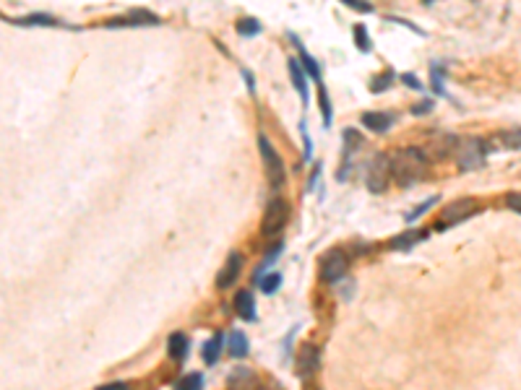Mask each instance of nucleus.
I'll return each mask as SVG.
<instances>
[{
	"instance_id": "29",
	"label": "nucleus",
	"mask_w": 521,
	"mask_h": 390,
	"mask_svg": "<svg viewBox=\"0 0 521 390\" xmlns=\"http://www.w3.org/2000/svg\"><path fill=\"white\" fill-rule=\"evenodd\" d=\"M347 8H352V11H357V13H370L373 11V3L370 0H341Z\"/></svg>"
},
{
	"instance_id": "25",
	"label": "nucleus",
	"mask_w": 521,
	"mask_h": 390,
	"mask_svg": "<svg viewBox=\"0 0 521 390\" xmlns=\"http://www.w3.org/2000/svg\"><path fill=\"white\" fill-rule=\"evenodd\" d=\"M438 201H441V198H438V195H433V198H428V201H422V203H419V206H417V208H415V211H409L407 216H404V219H407V222H417L419 216H422V213H425V211H430V208H433V206H435V203H438Z\"/></svg>"
},
{
	"instance_id": "6",
	"label": "nucleus",
	"mask_w": 521,
	"mask_h": 390,
	"mask_svg": "<svg viewBox=\"0 0 521 390\" xmlns=\"http://www.w3.org/2000/svg\"><path fill=\"white\" fill-rule=\"evenodd\" d=\"M347 268H350V255L344 250H329L323 255V263H321V279L326 284H337V281L344 279Z\"/></svg>"
},
{
	"instance_id": "33",
	"label": "nucleus",
	"mask_w": 521,
	"mask_h": 390,
	"mask_svg": "<svg viewBox=\"0 0 521 390\" xmlns=\"http://www.w3.org/2000/svg\"><path fill=\"white\" fill-rule=\"evenodd\" d=\"M404 84H407V86H412V89L422 91V84H419V78L412 76V73H407V76H404Z\"/></svg>"
},
{
	"instance_id": "13",
	"label": "nucleus",
	"mask_w": 521,
	"mask_h": 390,
	"mask_svg": "<svg viewBox=\"0 0 521 390\" xmlns=\"http://www.w3.org/2000/svg\"><path fill=\"white\" fill-rule=\"evenodd\" d=\"M287 66H290V78H292V84H295L300 99H303V104H307V76L303 73L305 68L300 66V60H295V57H292Z\"/></svg>"
},
{
	"instance_id": "10",
	"label": "nucleus",
	"mask_w": 521,
	"mask_h": 390,
	"mask_svg": "<svg viewBox=\"0 0 521 390\" xmlns=\"http://www.w3.org/2000/svg\"><path fill=\"white\" fill-rule=\"evenodd\" d=\"M154 23H162L157 13H149L146 8H133V11L123 16V19H113L107 21V26H154Z\"/></svg>"
},
{
	"instance_id": "4",
	"label": "nucleus",
	"mask_w": 521,
	"mask_h": 390,
	"mask_svg": "<svg viewBox=\"0 0 521 390\" xmlns=\"http://www.w3.org/2000/svg\"><path fill=\"white\" fill-rule=\"evenodd\" d=\"M287 219H290V203L284 198H272L263 211V219H260V232L266 237H274L287 226Z\"/></svg>"
},
{
	"instance_id": "27",
	"label": "nucleus",
	"mask_w": 521,
	"mask_h": 390,
	"mask_svg": "<svg viewBox=\"0 0 521 390\" xmlns=\"http://www.w3.org/2000/svg\"><path fill=\"white\" fill-rule=\"evenodd\" d=\"M391 81H394V73H381V76H375L373 81H370V91H373V94H381L383 89L391 86Z\"/></svg>"
},
{
	"instance_id": "9",
	"label": "nucleus",
	"mask_w": 521,
	"mask_h": 390,
	"mask_svg": "<svg viewBox=\"0 0 521 390\" xmlns=\"http://www.w3.org/2000/svg\"><path fill=\"white\" fill-rule=\"evenodd\" d=\"M240 268H243V255H240V253H229L222 271L216 273V286H219V289H229V286L240 279Z\"/></svg>"
},
{
	"instance_id": "14",
	"label": "nucleus",
	"mask_w": 521,
	"mask_h": 390,
	"mask_svg": "<svg viewBox=\"0 0 521 390\" xmlns=\"http://www.w3.org/2000/svg\"><path fill=\"white\" fill-rule=\"evenodd\" d=\"M188 351H191V341H188V335H185V333H172L170 341H167V354H170L175 362H182V359L188 357Z\"/></svg>"
},
{
	"instance_id": "28",
	"label": "nucleus",
	"mask_w": 521,
	"mask_h": 390,
	"mask_svg": "<svg viewBox=\"0 0 521 390\" xmlns=\"http://www.w3.org/2000/svg\"><path fill=\"white\" fill-rule=\"evenodd\" d=\"M318 101H321V110H323V125L329 128V125H331V101H329V94H326V89H323V84H321V94H318Z\"/></svg>"
},
{
	"instance_id": "16",
	"label": "nucleus",
	"mask_w": 521,
	"mask_h": 390,
	"mask_svg": "<svg viewBox=\"0 0 521 390\" xmlns=\"http://www.w3.org/2000/svg\"><path fill=\"white\" fill-rule=\"evenodd\" d=\"M222 349H225V335L214 333L204 344V349H201V354H204L206 364H216V362H219V354H222Z\"/></svg>"
},
{
	"instance_id": "32",
	"label": "nucleus",
	"mask_w": 521,
	"mask_h": 390,
	"mask_svg": "<svg viewBox=\"0 0 521 390\" xmlns=\"http://www.w3.org/2000/svg\"><path fill=\"white\" fill-rule=\"evenodd\" d=\"M441 73H443V70H441V68H438V66L433 68V86H435V91H438V94H441V97H443L446 91H443V84H441Z\"/></svg>"
},
{
	"instance_id": "1",
	"label": "nucleus",
	"mask_w": 521,
	"mask_h": 390,
	"mask_svg": "<svg viewBox=\"0 0 521 390\" xmlns=\"http://www.w3.org/2000/svg\"><path fill=\"white\" fill-rule=\"evenodd\" d=\"M425 167H428V154L419 148H401L391 156V175L401 188H412L415 182H419Z\"/></svg>"
},
{
	"instance_id": "21",
	"label": "nucleus",
	"mask_w": 521,
	"mask_h": 390,
	"mask_svg": "<svg viewBox=\"0 0 521 390\" xmlns=\"http://www.w3.org/2000/svg\"><path fill=\"white\" fill-rule=\"evenodd\" d=\"M352 32H354V45H357L360 52H370L373 50V42H370V34L365 29V23H354Z\"/></svg>"
},
{
	"instance_id": "34",
	"label": "nucleus",
	"mask_w": 521,
	"mask_h": 390,
	"mask_svg": "<svg viewBox=\"0 0 521 390\" xmlns=\"http://www.w3.org/2000/svg\"><path fill=\"white\" fill-rule=\"evenodd\" d=\"M97 390H131L125 382H107V385H102V388H97Z\"/></svg>"
},
{
	"instance_id": "24",
	"label": "nucleus",
	"mask_w": 521,
	"mask_h": 390,
	"mask_svg": "<svg viewBox=\"0 0 521 390\" xmlns=\"http://www.w3.org/2000/svg\"><path fill=\"white\" fill-rule=\"evenodd\" d=\"M238 32L243 34V37H256V34L260 32V21L258 19H240Z\"/></svg>"
},
{
	"instance_id": "3",
	"label": "nucleus",
	"mask_w": 521,
	"mask_h": 390,
	"mask_svg": "<svg viewBox=\"0 0 521 390\" xmlns=\"http://www.w3.org/2000/svg\"><path fill=\"white\" fill-rule=\"evenodd\" d=\"M477 211H480V203H477L475 198H456V201H451L446 208H443L441 222L435 224V229H438V232L451 229V226H456V224L472 219Z\"/></svg>"
},
{
	"instance_id": "7",
	"label": "nucleus",
	"mask_w": 521,
	"mask_h": 390,
	"mask_svg": "<svg viewBox=\"0 0 521 390\" xmlns=\"http://www.w3.org/2000/svg\"><path fill=\"white\" fill-rule=\"evenodd\" d=\"M388 177H391V156L378 154L373 159V164L368 167V175H365V185L370 193H383L388 188Z\"/></svg>"
},
{
	"instance_id": "17",
	"label": "nucleus",
	"mask_w": 521,
	"mask_h": 390,
	"mask_svg": "<svg viewBox=\"0 0 521 390\" xmlns=\"http://www.w3.org/2000/svg\"><path fill=\"white\" fill-rule=\"evenodd\" d=\"M290 39H292V42L297 45V50H300V63H303V68H305V73H307L310 78H316V81H321V66H318V60H316V57L307 55V50H305L303 45H300V42H297L295 34H290ZM321 84H323V81H321Z\"/></svg>"
},
{
	"instance_id": "20",
	"label": "nucleus",
	"mask_w": 521,
	"mask_h": 390,
	"mask_svg": "<svg viewBox=\"0 0 521 390\" xmlns=\"http://www.w3.org/2000/svg\"><path fill=\"white\" fill-rule=\"evenodd\" d=\"M229 354H232V359H245L248 357V338H245V333H240V331H232L229 333Z\"/></svg>"
},
{
	"instance_id": "26",
	"label": "nucleus",
	"mask_w": 521,
	"mask_h": 390,
	"mask_svg": "<svg viewBox=\"0 0 521 390\" xmlns=\"http://www.w3.org/2000/svg\"><path fill=\"white\" fill-rule=\"evenodd\" d=\"M500 141H503L506 148H521V128H513V130L500 133Z\"/></svg>"
},
{
	"instance_id": "35",
	"label": "nucleus",
	"mask_w": 521,
	"mask_h": 390,
	"mask_svg": "<svg viewBox=\"0 0 521 390\" xmlns=\"http://www.w3.org/2000/svg\"><path fill=\"white\" fill-rule=\"evenodd\" d=\"M243 76H245V81H248L250 94H256V84H253V76H250V70H243Z\"/></svg>"
},
{
	"instance_id": "2",
	"label": "nucleus",
	"mask_w": 521,
	"mask_h": 390,
	"mask_svg": "<svg viewBox=\"0 0 521 390\" xmlns=\"http://www.w3.org/2000/svg\"><path fill=\"white\" fill-rule=\"evenodd\" d=\"M453 156H456L459 169L469 172V169H477L485 164L487 148L480 138H462V141L456 144V148H453Z\"/></svg>"
},
{
	"instance_id": "18",
	"label": "nucleus",
	"mask_w": 521,
	"mask_h": 390,
	"mask_svg": "<svg viewBox=\"0 0 521 390\" xmlns=\"http://www.w3.org/2000/svg\"><path fill=\"white\" fill-rule=\"evenodd\" d=\"M456 144H459V141H456L453 135H448V133L435 135L430 144H428V148H425V154L430 151V154H435V156H446L448 151H451V148H456Z\"/></svg>"
},
{
	"instance_id": "12",
	"label": "nucleus",
	"mask_w": 521,
	"mask_h": 390,
	"mask_svg": "<svg viewBox=\"0 0 521 390\" xmlns=\"http://www.w3.org/2000/svg\"><path fill=\"white\" fill-rule=\"evenodd\" d=\"M425 237H428V229H409L404 234H397L388 245H391V250H409V247H415L417 242H422Z\"/></svg>"
},
{
	"instance_id": "8",
	"label": "nucleus",
	"mask_w": 521,
	"mask_h": 390,
	"mask_svg": "<svg viewBox=\"0 0 521 390\" xmlns=\"http://www.w3.org/2000/svg\"><path fill=\"white\" fill-rule=\"evenodd\" d=\"M318 367H321V351H318V346L303 344L300 357H297V375H300L303 380H307V378L316 375Z\"/></svg>"
},
{
	"instance_id": "22",
	"label": "nucleus",
	"mask_w": 521,
	"mask_h": 390,
	"mask_svg": "<svg viewBox=\"0 0 521 390\" xmlns=\"http://www.w3.org/2000/svg\"><path fill=\"white\" fill-rule=\"evenodd\" d=\"M175 390H204V375H198V372L185 375V378L178 380Z\"/></svg>"
},
{
	"instance_id": "23",
	"label": "nucleus",
	"mask_w": 521,
	"mask_h": 390,
	"mask_svg": "<svg viewBox=\"0 0 521 390\" xmlns=\"http://www.w3.org/2000/svg\"><path fill=\"white\" fill-rule=\"evenodd\" d=\"M258 286L263 294H274V291L282 286V273H263L258 281Z\"/></svg>"
},
{
	"instance_id": "31",
	"label": "nucleus",
	"mask_w": 521,
	"mask_h": 390,
	"mask_svg": "<svg viewBox=\"0 0 521 390\" xmlns=\"http://www.w3.org/2000/svg\"><path fill=\"white\" fill-rule=\"evenodd\" d=\"M506 206H509L511 211L521 213V193H511L509 198H506Z\"/></svg>"
},
{
	"instance_id": "5",
	"label": "nucleus",
	"mask_w": 521,
	"mask_h": 390,
	"mask_svg": "<svg viewBox=\"0 0 521 390\" xmlns=\"http://www.w3.org/2000/svg\"><path fill=\"white\" fill-rule=\"evenodd\" d=\"M258 151L260 159H263V169H266V177L272 182V188H279L284 182V164H282V156L276 154V148L272 146V141L266 135H258Z\"/></svg>"
},
{
	"instance_id": "11",
	"label": "nucleus",
	"mask_w": 521,
	"mask_h": 390,
	"mask_svg": "<svg viewBox=\"0 0 521 390\" xmlns=\"http://www.w3.org/2000/svg\"><path fill=\"white\" fill-rule=\"evenodd\" d=\"M360 123L370 130V133H386L394 125V115L391 112H363Z\"/></svg>"
},
{
	"instance_id": "19",
	"label": "nucleus",
	"mask_w": 521,
	"mask_h": 390,
	"mask_svg": "<svg viewBox=\"0 0 521 390\" xmlns=\"http://www.w3.org/2000/svg\"><path fill=\"white\" fill-rule=\"evenodd\" d=\"M6 21L16 23V26H55L57 19L47 16V13H32V16H19V19H6Z\"/></svg>"
},
{
	"instance_id": "30",
	"label": "nucleus",
	"mask_w": 521,
	"mask_h": 390,
	"mask_svg": "<svg viewBox=\"0 0 521 390\" xmlns=\"http://www.w3.org/2000/svg\"><path fill=\"white\" fill-rule=\"evenodd\" d=\"M433 110V99H422L417 104H412V115H428Z\"/></svg>"
},
{
	"instance_id": "15",
	"label": "nucleus",
	"mask_w": 521,
	"mask_h": 390,
	"mask_svg": "<svg viewBox=\"0 0 521 390\" xmlns=\"http://www.w3.org/2000/svg\"><path fill=\"white\" fill-rule=\"evenodd\" d=\"M235 310H238V315L243 320H248V323L256 320V300H253L250 291H238V297H235Z\"/></svg>"
}]
</instances>
